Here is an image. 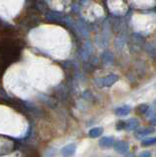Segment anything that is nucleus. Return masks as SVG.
Returning a JSON list of instances; mask_svg holds the SVG:
<instances>
[{"label":"nucleus","instance_id":"obj_13","mask_svg":"<svg viewBox=\"0 0 156 157\" xmlns=\"http://www.w3.org/2000/svg\"><path fill=\"white\" fill-rule=\"evenodd\" d=\"M116 129L117 130H122V129H126V122L124 121H120L117 123L116 125Z\"/></svg>","mask_w":156,"mask_h":157},{"label":"nucleus","instance_id":"obj_5","mask_svg":"<svg viewBox=\"0 0 156 157\" xmlns=\"http://www.w3.org/2000/svg\"><path fill=\"white\" fill-rule=\"evenodd\" d=\"M114 144H115V141L112 136H103L98 141V144L101 147H103V148H109L112 145H114Z\"/></svg>","mask_w":156,"mask_h":157},{"label":"nucleus","instance_id":"obj_1","mask_svg":"<svg viewBox=\"0 0 156 157\" xmlns=\"http://www.w3.org/2000/svg\"><path fill=\"white\" fill-rule=\"evenodd\" d=\"M45 17L49 22L51 23H56V24H62V23H65L67 21V18L66 16H64L61 12H58V11H48L45 14Z\"/></svg>","mask_w":156,"mask_h":157},{"label":"nucleus","instance_id":"obj_14","mask_svg":"<svg viewBox=\"0 0 156 157\" xmlns=\"http://www.w3.org/2000/svg\"><path fill=\"white\" fill-rule=\"evenodd\" d=\"M55 155V151L53 150L52 148L51 149H48L46 151V153H45V157H53Z\"/></svg>","mask_w":156,"mask_h":157},{"label":"nucleus","instance_id":"obj_4","mask_svg":"<svg viewBox=\"0 0 156 157\" xmlns=\"http://www.w3.org/2000/svg\"><path fill=\"white\" fill-rule=\"evenodd\" d=\"M119 80V77L115 75V74H110L104 78H102V86L106 87H110L114 85V83Z\"/></svg>","mask_w":156,"mask_h":157},{"label":"nucleus","instance_id":"obj_2","mask_svg":"<svg viewBox=\"0 0 156 157\" xmlns=\"http://www.w3.org/2000/svg\"><path fill=\"white\" fill-rule=\"evenodd\" d=\"M129 144L125 140H118V141H115L114 144V149L118 152L120 154H125L127 152L129 151Z\"/></svg>","mask_w":156,"mask_h":157},{"label":"nucleus","instance_id":"obj_7","mask_svg":"<svg viewBox=\"0 0 156 157\" xmlns=\"http://www.w3.org/2000/svg\"><path fill=\"white\" fill-rule=\"evenodd\" d=\"M139 121L135 118L133 119H130L126 122V129H128L129 131H135L139 128Z\"/></svg>","mask_w":156,"mask_h":157},{"label":"nucleus","instance_id":"obj_3","mask_svg":"<svg viewBox=\"0 0 156 157\" xmlns=\"http://www.w3.org/2000/svg\"><path fill=\"white\" fill-rule=\"evenodd\" d=\"M76 149H77V146L75 144H67L61 149V154L63 155V157H70L75 154Z\"/></svg>","mask_w":156,"mask_h":157},{"label":"nucleus","instance_id":"obj_15","mask_svg":"<svg viewBox=\"0 0 156 157\" xmlns=\"http://www.w3.org/2000/svg\"><path fill=\"white\" fill-rule=\"evenodd\" d=\"M138 157H151V153L149 151H143Z\"/></svg>","mask_w":156,"mask_h":157},{"label":"nucleus","instance_id":"obj_8","mask_svg":"<svg viewBox=\"0 0 156 157\" xmlns=\"http://www.w3.org/2000/svg\"><path fill=\"white\" fill-rule=\"evenodd\" d=\"M102 134H103V128L101 127H95L92 128L91 130H89V136L91 139H96V137L100 136Z\"/></svg>","mask_w":156,"mask_h":157},{"label":"nucleus","instance_id":"obj_9","mask_svg":"<svg viewBox=\"0 0 156 157\" xmlns=\"http://www.w3.org/2000/svg\"><path fill=\"white\" fill-rule=\"evenodd\" d=\"M154 132V128H144V129H141L139 131L136 132V136L138 137H143V136H149L151 134H153Z\"/></svg>","mask_w":156,"mask_h":157},{"label":"nucleus","instance_id":"obj_10","mask_svg":"<svg viewBox=\"0 0 156 157\" xmlns=\"http://www.w3.org/2000/svg\"><path fill=\"white\" fill-rule=\"evenodd\" d=\"M140 144L143 147L154 145V144H156V137H147V139H144V140H141Z\"/></svg>","mask_w":156,"mask_h":157},{"label":"nucleus","instance_id":"obj_6","mask_svg":"<svg viewBox=\"0 0 156 157\" xmlns=\"http://www.w3.org/2000/svg\"><path fill=\"white\" fill-rule=\"evenodd\" d=\"M114 112H115V114L117 116H119V117H125V116L130 114L131 107L129 105H123V106H121V107L116 108Z\"/></svg>","mask_w":156,"mask_h":157},{"label":"nucleus","instance_id":"obj_12","mask_svg":"<svg viewBox=\"0 0 156 157\" xmlns=\"http://www.w3.org/2000/svg\"><path fill=\"white\" fill-rule=\"evenodd\" d=\"M147 111H148L147 104H139L136 107V112L139 113V114H144V113H147Z\"/></svg>","mask_w":156,"mask_h":157},{"label":"nucleus","instance_id":"obj_11","mask_svg":"<svg viewBox=\"0 0 156 157\" xmlns=\"http://www.w3.org/2000/svg\"><path fill=\"white\" fill-rule=\"evenodd\" d=\"M102 60H103L104 63H108V64H111L113 62V55L110 53V52H104L102 54Z\"/></svg>","mask_w":156,"mask_h":157},{"label":"nucleus","instance_id":"obj_16","mask_svg":"<svg viewBox=\"0 0 156 157\" xmlns=\"http://www.w3.org/2000/svg\"><path fill=\"white\" fill-rule=\"evenodd\" d=\"M150 124L152 125V126H156V117H154L153 119H151V121H150Z\"/></svg>","mask_w":156,"mask_h":157}]
</instances>
